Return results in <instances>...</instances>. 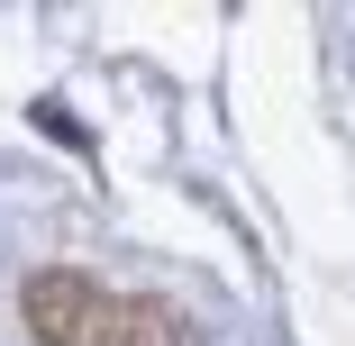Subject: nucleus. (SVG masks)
I'll use <instances>...</instances> for the list:
<instances>
[{
	"label": "nucleus",
	"instance_id": "nucleus-1",
	"mask_svg": "<svg viewBox=\"0 0 355 346\" xmlns=\"http://www.w3.org/2000/svg\"><path fill=\"white\" fill-rule=\"evenodd\" d=\"M28 328L46 346H182V319L164 301L101 292L92 273H37L28 283Z\"/></svg>",
	"mask_w": 355,
	"mask_h": 346
}]
</instances>
